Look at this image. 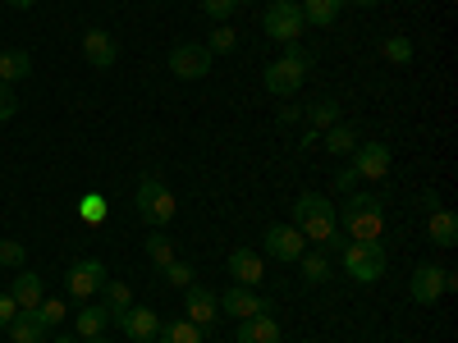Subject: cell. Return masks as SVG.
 Listing matches in <instances>:
<instances>
[{"label":"cell","mask_w":458,"mask_h":343,"mask_svg":"<svg viewBox=\"0 0 458 343\" xmlns=\"http://www.w3.org/2000/svg\"><path fill=\"white\" fill-rule=\"evenodd\" d=\"M293 229L308 243H330L335 234H339V220H335V206L321 197V193H302L298 202H293Z\"/></svg>","instance_id":"6da1fadb"},{"label":"cell","mask_w":458,"mask_h":343,"mask_svg":"<svg viewBox=\"0 0 458 343\" xmlns=\"http://www.w3.org/2000/svg\"><path fill=\"white\" fill-rule=\"evenodd\" d=\"M308 69H312V55L302 51L298 42H289L280 60H271V64H266L261 83H266V92H271V96H293L302 83H308Z\"/></svg>","instance_id":"7a4b0ae2"},{"label":"cell","mask_w":458,"mask_h":343,"mask_svg":"<svg viewBox=\"0 0 458 343\" xmlns=\"http://www.w3.org/2000/svg\"><path fill=\"white\" fill-rule=\"evenodd\" d=\"M138 211H142L147 224H157V229H165V224L174 220V193L165 188L161 174H147V179L138 183Z\"/></svg>","instance_id":"3957f363"},{"label":"cell","mask_w":458,"mask_h":343,"mask_svg":"<svg viewBox=\"0 0 458 343\" xmlns=\"http://www.w3.org/2000/svg\"><path fill=\"white\" fill-rule=\"evenodd\" d=\"M344 271H349L358 284H376L380 275H386V247L380 243H344Z\"/></svg>","instance_id":"277c9868"},{"label":"cell","mask_w":458,"mask_h":343,"mask_svg":"<svg viewBox=\"0 0 458 343\" xmlns=\"http://www.w3.org/2000/svg\"><path fill=\"white\" fill-rule=\"evenodd\" d=\"M458 289V275L454 271H440V265H431V261H422L412 271V280H408V297L412 302H422V307H431L436 297H445V293H454Z\"/></svg>","instance_id":"5b68a950"},{"label":"cell","mask_w":458,"mask_h":343,"mask_svg":"<svg viewBox=\"0 0 458 343\" xmlns=\"http://www.w3.org/2000/svg\"><path fill=\"white\" fill-rule=\"evenodd\" d=\"M261 28H266V37L271 42H298V32L308 28L302 23V10H298V0H271L266 5V14H261Z\"/></svg>","instance_id":"8992f818"},{"label":"cell","mask_w":458,"mask_h":343,"mask_svg":"<svg viewBox=\"0 0 458 343\" xmlns=\"http://www.w3.org/2000/svg\"><path fill=\"white\" fill-rule=\"evenodd\" d=\"M339 220V234L349 243H380V234H386V211H335Z\"/></svg>","instance_id":"52a82bcc"},{"label":"cell","mask_w":458,"mask_h":343,"mask_svg":"<svg viewBox=\"0 0 458 343\" xmlns=\"http://www.w3.org/2000/svg\"><path fill=\"white\" fill-rule=\"evenodd\" d=\"M170 73H174V79H183V83L207 79V73H211V51L202 42H179L170 51Z\"/></svg>","instance_id":"ba28073f"},{"label":"cell","mask_w":458,"mask_h":343,"mask_svg":"<svg viewBox=\"0 0 458 343\" xmlns=\"http://www.w3.org/2000/svg\"><path fill=\"white\" fill-rule=\"evenodd\" d=\"M261 247H266V256H271V261H298L302 252H308V238H302L293 224H271Z\"/></svg>","instance_id":"9c48e42d"},{"label":"cell","mask_w":458,"mask_h":343,"mask_svg":"<svg viewBox=\"0 0 458 343\" xmlns=\"http://www.w3.org/2000/svg\"><path fill=\"white\" fill-rule=\"evenodd\" d=\"M69 297H79V302H88L92 293H101V284H106V265L101 261H92V256H83V261H73L69 265Z\"/></svg>","instance_id":"30bf717a"},{"label":"cell","mask_w":458,"mask_h":343,"mask_svg":"<svg viewBox=\"0 0 458 343\" xmlns=\"http://www.w3.org/2000/svg\"><path fill=\"white\" fill-rule=\"evenodd\" d=\"M390 146L386 142H358L353 146V174L358 179H386L390 174Z\"/></svg>","instance_id":"8fae6325"},{"label":"cell","mask_w":458,"mask_h":343,"mask_svg":"<svg viewBox=\"0 0 458 343\" xmlns=\"http://www.w3.org/2000/svg\"><path fill=\"white\" fill-rule=\"evenodd\" d=\"M183 316L193 321L198 330H211V325H216V316H220V302L211 297V289L188 284V289H183Z\"/></svg>","instance_id":"7c38bea8"},{"label":"cell","mask_w":458,"mask_h":343,"mask_svg":"<svg viewBox=\"0 0 458 343\" xmlns=\"http://www.w3.org/2000/svg\"><path fill=\"white\" fill-rule=\"evenodd\" d=\"M216 302H220V312H229L234 321H248V316L271 312V302L257 297V293H252V289H243V284H229V289H225V297H216Z\"/></svg>","instance_id":"4fadbf2b"},{"label":"cell","mask_w":458,"mask_h":343,"mask_svg":"<svg viewBox=\"0 0 458 343\" xmlns=\"http://www.w3.org/2000/svg\"><path fill=\"white\" fill-rule=\"evenodd\" d=\"M114 321H120V330H124L133 343H151V339L161 334V316L151 312V307H129V312H120Z\"/></svg>","instance_id":"5bb4252c"},{"label":"cell","mask_w":458,"mask_h":343,"mask_svg":"<svg viewBox=\"0 0 458 343\" xmlns=\"http://www.w3.org/2000/svg\"><path fill=\"white\" fill-rule=\"evenodd\" d=\"M225 265H229V280H234V284H243V289L261 284V271H266V261H261L252 247H234Z\"/></svg>","instance_id":"9a60e30c"},{"label":"cell","mask_w":458,"mask_h":343,"mask_svg":"<svg viewBox=\"0 0 458 343\" xmlns=\"http://www.w3.org/2000/svg\"><path fill=\"white\" fill-rule=\"evenodd\" d=\"M83 55H88L92 69H110L114 55H120V46H114V37H110L106 28H88V32H83Z\"/></svg>","instance_id":"2e32d148"},{"label":"cell","mask_w":458,"mask_h":343,"mask_svg":"<svg viewBox=\"0 0 458 343\" xmlns=\"http://www.w3.org/2000/svg\"><path fill=\"white\" fill-rule=\"evenodd\" d=\"M5 293L14 297V307H19V312H32L37 302L47 297V284H42V275H37V271H23V275H14V284H10Z\"/></svg>","instance_id":"e0dca14e"},{"label":"cell","mask_w":458,"mask_h":343,"mask_svg":"<svg viewBox=\"0 0 458 343\" xmlns=\"http://www.w3.org/2000/svg\"><path fill=\"white\" fill-rule=\"evenodd\" d=\"M427 234H431L436 247H458V215L431 206V215H427Z\"/></svg>","instance_id":"ac0fdd59"},{"label":"cell","mask_w":458,"mask_h":343,"mask_svg":"<svg viewBox=\"0 0 458 343\" xmlns=\"http://www.w3.org/2000/svg\"><path fill=\"white\" fill-rule=\"evenodd\" d=\"M239 343H280V325L271 321V312L239 321Z\"/></svg>","instance_id":"d6986e66"},{"label":"cell","mask_w":458,"mask_h":343,"mask_svg":"<svg viewBox=\"0 0 458 343\" xmlns=\"http://www.w3.org/2000/svg\"><path fill=\"white\" fill-rule=\"evenodd\" d=\"M5 334H10L14 343H47V325H42V316H37V307H32V312H19Z\"/></svg>","instance_id":"ffe728a7"},{"label":"cell","mask_w":458,"mask_h":343,"mask_svg":"<svg viewBox=\"0 0 458 343\" xmlns=\"http://www.w3.org/2000/svg\"><path fill=\"white\" fill-rule=\"evenodd\" d=\"M298 10H302V23L308 28H330L344 10V0H298Z\"/></svg>","instance_id":"44dd1931"},{"label":"cell","mask_w":458,"mask_h":343,"mask_svg":"<svg viewBox=\"0 0 458 343\" xmlns=\"http://www.w3.org/2000/svg\"><path fill=\"white\" fill-rule=\"evenodd\" d=\"M32 73V55L28 51H0V83H19V79H28Z\"/></svg>","instance_id":"7402d4cb"},{"label":"cell","mask_w":458,"mask_h":343,"mask_svg":"<svg viewBox=\"0 0 458 343\" xmlns=\"http://www.w3.org/2000/svg\"><path fill=\"white\" fill-rule=\"evenodd\" d=\"M157 343H207V330H198L193 321H170V325H161V334H157Z\"/></svg>","instance_id":"603a6c76"},{"label":"cell","mask_w":458,"mask_h":343,"mask_svg":"<svg viewBox=\"0 0 458 343\" xmlns=\"http://www.w3.org/2000/svg\"><path fill=\"white\" fill-rule=\"evenodd\" d=\"M298 271H302V284H326L330 280V261H326V252H302Z\"/></svg>","instance_id":"cb8c5ba5"},{"label":"cell","mask_w":458,"mask_h":343,"mask_svg":"<svg viewBox=\"0 0 458 343\" xmlns=\"http://www.w3.org/2000/svg\"><path fill=\"white\" fill-rule=\"evenodd\" d=\"M110 321H114V316H110L106 307H83V312H79V321H73V330H79V339H97Z\"/></svg>","instance_id":"d4e9b609"},{"label":"cell","mask_w":458,"mask_h":343,"mask_svg":"<svg viewBox=\"0 0 458 343\" xmlns=\"http://www.w3.org/2000/svg\"><path fill=\"white\" fill-rule=\"evenodd\" d=\"M321 138H326V151H335V156H353V146H358V133L349 124H330Z\"/></svg>","instance_id":"484cf974"},{"label":"cell","mask_w":458,"mask_h":343,"mask_svg":"<svg viewBox=\"0 0 458 343\" xmlns=\"http://www.w3.org/2000/svg\"><path fill=\"white\" fill-rule=\"evenodd\" d=\"M101 293H106L101 307H106L110 316H120V312H129V307H133V293H129V284H101Z\"/></svg>","instance_id":"4316f807"},{"label":"cell","mask_w":458,"mask_h":343,"mask_svg":"<svg viewBox=\"0 0 458 343\" xmlns=\"http://www.w3.org/2000/svg\"><path fill=\"white\" fill-rule=\"evenodd\" d=\"M308 120H312L317 129H330V124H339V101H330V96L312 101V105H308Z\"/></svg>","instance_id":"83f0119b"},{"label":"cell","mask_w":458,"mask_h":343,"mask_svg":"<svg viewBox=\"0 0 458 343\" xmlns=\"http://www.w3.org/2000/svg\"><path fill=\"white\" fill-rule=\"evenodd\" d=\"M147 256H151V265H157V271H165V265L174 261V243H170L165 234H151V238H147Z\"/></svg>","instance_id":"f1b7e54d"},{"label":"cell","mask_w":458,"mask_h":343,"mask_svg":"<svg viewBox=\"0 0 458 343\" xmlns=\"http://www.w3.org/2000/svg\"><path fill=\"white\" fill-rule=\"evenodd\" d=\"M106 211H110V206H106V197H101V193L79 197V215H83L88 224H101V220H106Z\"/></svg>","instance_id":"f546056e"},{"label":"cell","mask_w":458,"mask_h":343,"mask_svg":"<svg viewBox=\"0 0 458 343\" xmlns=\"http://www.w3.org/2000/svg\"><path fill=\"white\" fill-rule=\"evenodd\" d=\"M37 316H42V325H64V297H42L37 302Z\"/></svg>","instance_id":"4dcf8cb0"},{"label":"cell","mask_w":458,"mask_h":343,"mask_svg":"<svg viewBox=\"0 0 458 343\" xmlns=\"http://www.w3.org/2000/svg\"><path fill=\"white\" fill-rule=\"evenodd\" d=\"M161 275H165V280H170L174 289H188V284H193V265H188V261H179V256H174V261L165 265Z\"/></svg>","instance_id":"1f68e13d"},{"label":"cell","mask_w":458,"mask_h":343,"mask_svg":"<svg viewBox=\"0 0 458 343\" xmlns=\"http://www.w3.org/2000/svg\"><path fill=\"white\" fill-rule=\"evenodd\" d=\"M234 46H239L234 28H216V32H211V46H207V51H211V55H229Z\"/></svg>","instance_id":"d6a6232c"},{"label":"cell","mask_w":458,"mask_h":343,"mask_svg":"<svg viewBox=\"0 0 458 343\" xmlns=\"http://www.w3.org/2000/svg\"><path fill=\"white\" fill-rule=\"evenodd\" d=\"M386 60L412 64V42H408V37H390V42H386Z\"/></svg>","instance_id":"836d02e7"},{"label":"cell","mask_w":458,"mask_h":343,"mask_svg":"<svg viewBox=\"0 0 458 343\" xmlns=\"http://www.w3.org/2000/svg\"><path fill=\"white\" fill-rule=\"evenodd\" d=\"M202 10H207V19H216V23H225L229 14L239 10V0H202Z\"/></svg>","instance_id":"e575fe53"},{"label":"cell","mask_w":458,"mask_h":343,"mask_svg":"<svg viewBox=\"0 0 458 343\" xmlns=\"http://www.w3.org/2000/svg\"><path fill=\"white\" fill-rule=\"evenodd\" d=\"M14 114H19V96H14V88H10V83H0V124L14 120Z\"/></svg>","instance_id":"d590c367"},{"label":"cell","mask_w":458,"mask_h":343,"mask_svg":"<svg viewBox=\"0 0 458 343\" xmlns=\"http://www.w3.org/2000/svg\"><path fill=\"white\" fill-rule=\"evenodd\" d=\"M0 265H14V271H19V265H23V243H14V238L0 243Z\"/></svg>","instance_id":"8d00e7d4"},{"label":"cell","mask_w":458,"mask_h":343,"mask_svg":"<svg viewBox=\"0 0 458 343\" xmlns=\"http://www.w3.org/2000/svg\"><path fill=\"white\" fill-rule=\"evenodd\" d=\"M344 206H349V211H380V197H371V193H353Z\"/></svg>","instance_id":"74e56055"},{"label":"cell","mask_w":458,"mask_h":343,"mask_svg":"<svg viewBox=\"0 0 458 343\" xmlns=\"http://www.w3.org/2000/svg\"><path fill=\"white\" fill-rule=\"evenodd\" d=\"M19 316V307H14V297L10 293H0V330H10V321Z\"/></svg>","instance_id":"f35d334b"},{"label":"cell","mask_w":458,"mask_h":343,"mask_svg":"<svg viewBox=\"0 0 458 343\" xmlns=\"http://www.w3.org/2000/svg\"><path fill=\"white\" fill-rule=\"evenodd\" d=\"M353 183H358L353 170H339V174H335V188H339V193H353Z\"/></svg>","instance_id":"ab89813d"},{"label":"cell","mask_w":458,"mask_h":343,"mask_svg":"<svg viewBox=\"0 0 458 343\" xmlns=\"http://www.w3.org/2000/svg\"><path fill=\"white\" fill-rule=\"evenodd\" d=\"M298 120V105H280V124H293Z\"/></svg>","instance_id":"60d3db41"},{"label":"cell","mask_w":458,"mask_h":343,"mask_svg":"<svg viewBox=\"0 0 458 343\" xmlns=\"http://www.w3.org/2000/svg\"><path fill=\"white\" fill-rule=\"evenodd\" d=\"M5 5H10V10H32L37 0H5Z\"/></svg>","instance_id":"b9f144b4"},{"label":"cell","mask_w":458,"mask_h":343,"mask_svg":"<svg viewBox=\"0 0 458 343\" xmlns=\"http://www.w3.org/2000/svg\"><path fill=\"white\" fill-rule=\"evenodd\" d=\"M55 343H83V339H79V334H60Z\"/></svg>","instance_id":"7bdbcfd3"},{"label":"cell","mask_w":458,"mask_h":343,"mask_svg":"<svg viewBox=\"0 0 458 343\" xmlns=\"http://www.w3.org/2000/svg\"><path fill=\"white\" fill-rule=\"evenodd\" d=\"M353 5H362V10H371V5H380V0H353Z\"/></svg>","instance_id":"ee69618b"},{"label":"cell","mask_w":458,"mask_h":343,"mask_svg":"<svg viewBox=\"0 0 458 343\" xmlns=\"http://www.w3.org/2000/svg\"><path fill=\"white\" fill-rule=\"evenodd\" d=\"M83 343H106V339H101V334H97V339H83Z\"/></svg>","instance_id":"f6af8a7d"}]
</instances>
